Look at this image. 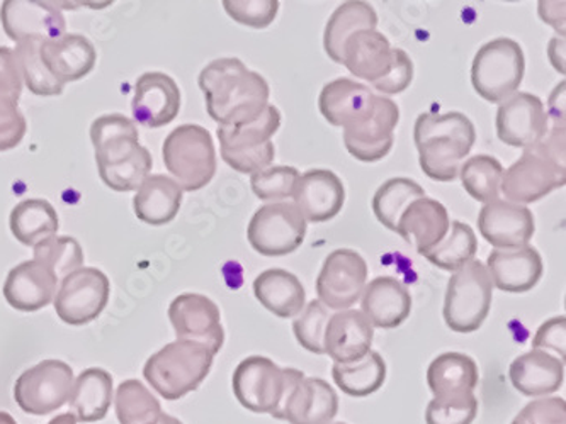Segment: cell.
I'll return each instance as SVG.
<instances>
[{
  "mask_svg": "<svg viewBox=\"0 0 566 424\" xmlns=\"http://www.w3.org/2000/svg\"><path fill=\"white\" fill-rule=\"evenodd\" d=\"M198 85L218 126L237 128L255 121L269 106L271 88L239 59H218L201 70Z\"/></svg>",
  "mask_w": 566,
  "mask_h": 424,
  "instance_id": "6da1fadb",
  "label": "cell"
},
{
  "mask_svg": "<svg viewBox=\"0 0 566 424\" xmlns=\"http://www.w3.org/2000/svg\"><path fill=\"white\" fill-rule=\"evenodd\" d=\"M101 180L115 192L138 191L150 176L154 160L140 145L137 125L123 114L97 117L91 126Z\"/></svg>",
  "mask_w": 566,
  "mask_h": 424,
  "instance_id": "7a4b0ae2",
  "label": "cell"
},
{
  "mask_svg": "<svg viewBox=\"0 0 566 424\" xmlns=\"http://www.w3.org/2000/svg\"><path fill=\"white\" fill-rule=\"evenodd\" d=\"M413 141L422 172L436 182H452L476 144V129L463 113H426L417 117Z\"/></svg>",
  "mask_w": 566,
  "mask_h": 424,
  "instance_id": "3957f363",
  "label": "cell"
},
{
  "mask_svg": "<svg viewBox=\"0 0 566 424\" xmlns=\"http://www.w3.org/2000/svg\"><path fill=\"white\" fill-rule=\"evenodd\" d=\"M213 360V353L205 344L176 340L147 360L144 377L158 395L179 401L207 381Z\"/></svg>",
  "mask_w": 566,
  "mask_h": 424,
  "instance_id": "277c9868",
  "label": "cell"
},
{
  "mask_svg": "<svg viewBox=\"0 0 566 424\" xmlns=\"http://www.w3.org/2000/svg\"><path fill=\"white\" fill-rule=\"evenodd\" d=\"M303 377L302 370L283 369L268 357H247L233 372V394L245 410L283 421L287 398Z\"/></svg>",
  "mask_w": 566,
  "mask_h": 424,
  "instance_id": "5b68a950",
  "label": "cell"
},
{
  "mask_svg": "<svg viewBox=\"0 0 566 424\" xmlns=\"http://www.w3.org/2000/svg\"><path fill=\"white\" fill-rule=\"evenodd\" d=\"M166 169L182 192H198L217 173V150L207 128L182 125L169 132L163 145Z\"/></svg>",
  "mask_w": 566,
  "mask_h": 424,
  "instance_id": "8992f818",
  "label": "cell"
},
{
  "mask_svg": "<svg viewBox=\"0 0 566 424\" xmlns=\"http://www.w3.org/2000/svg\"><path fill=\"white\" fill-rule=\"evenodd\" d=\"M526 74L523 46L511 38H496L483 44L471 65V84L482 99L504 103L514 96Z\"/></svg>",
  "mask_w": 566,
  "mask_h": 424,
  "instance_id": "52a82bcc",
  "label": "cell"
},
{
  "mask_svg": "<svg viewBox=\"0 0 566 424\" xmlns=\"http://www.w3.org/2000/svg\"><path fill=\"white\" fill-rule=\"evenodd\" d=\"M492 278L485 264L471 261L449 278L444 299V321L454 333H474L489 318L493 299Z\"/></svg>",
  "mask_w": 566,
  "mask_h": 424,
  "instance_id": "ba28073f",
  "label": "cell"
},
{
  "mask_svg": "<svg viewBox=\"0 0 566 424\" xmlns=\"http://www.w3.org/2000/svg\"><path fill=\"white\" fill-rule=\"evenodd\" d=\"M306 224L293 202H271L255 211L247 227V240L259 255L286 256L305 242Z\"/></svg>",
  "mask_w": 566,
  "mask_h": 424,
  "instance_id": "9c48e42d",
  "label": "cell"
},
{
  "mask_svg": "<svg viewBox=\"0 0 566 424\" xmlns=\"http://www.w3.org/2000/svg\"><path fill=\"white\" fill-rule=\"evenodd\" d=\"M74 381L69 363L43 360L19 375L14 384L15 403L27 414L46 416L69 403Z\"/></svg>",
  "mask_w": 566,
  "mask_h": 424,
  "instance_id": "30bf717a",
  "label": "cell"
},
{
  "mask_svg": "<svg viewBox=\"0 0 566 424\" xmlns=\"http://www.w3.org/2000/svg\"><path fill=\"white\" fill-rule=\"evenodd\" d=\"M109 296L107 275L99 268L81 267L60 282L53 304L65 325L84 326L103 315Z\"/></svg>",
  "mask_w": 566,
  "mask_h": 424,
  "instance_id": "8fae6325",
  "label": "cell"
},
{
  "mask_svg": "<svg viewBox=\"0 0 566 424\" xmlns=\"http://www.w3.org/2000/svg\"><path fill=\"white\" fill-rule=\"evenodd\" d=\"M368 274V264L356 250H335L316 278V296L331 311H346L360 300Z\"/></svg>",
  "mask_w": 566,
  "mask_h": 424,
  "instance_id": "7c38bea8",
  "label": "cell"
},
{
  "mask_svg": "<svg viewBox=\"0 0 566 424\" xmlns=\"http://www.w3.org/2000/svg\"><path fill=\"white\" fill-rule=\"evenodd\" d=\"M566 183L565 167L548 160L533 150H524L523 157L504 170L501 194L514 204H533L562 189Z\"/></svg>",
  "mask_w": 566,
  "mask_h": 424,
  "instance_id": "4fadbf2b",
  "label": "cell"
},
{
  "mask_svg": "<svg viewBox=\"0 0 566 424\" xmlns=\"http://www.w3.org/2000/svg\"><path fill=\"white\" fill-rule=\"evenodd\" d=\"M495 126L502 144L530 150L548 132V110L539 97L530 92H515L514 96L501 103Z\"/></svg>",
  "mask_w": 566,
  "mask_h": 424,
  "instance_id": "5bb4252c",
  "label": "cell"
},
{
  "mask_svg": "<svg viewBox=\"0 0 566 424\" xmlns=\"http://www.w3.org/2000/svg\"><path fill=\"white\" fill-rule=\"evenodd\" d=\"M169 319L177 340L195 341L210 348L213 356L224 343L221 312L210 297L202 294H180L169 306Z\"/></svg>",
  "mask_w": 566,
  "mask_h": 424,
  "instance_id": "9a60e30c",
  "label": "cell"
},
{
  "mask_svg": "<svg viewBox=\"0 0 566 424\" xmlns=\"http://www.w3.org/2000/svg\"><path fill=\"white\" fill-rule=\"evenodd\" d=\"M0 21L12 41H49L65 34L66 22L56 2L6 0Z\"/></svg>",
  "mask_w": 566,
  "mask_h": 424,
  "instance_id": "2e32d148",
  "label": "cell"
},
{
  "mask_svg": "<svg viewBox=\"0 0 566 424\" xmlns=\"http://www.w3.org/2000/svg\"><path fill=\"white\" fill-rule=\"evenodd\" d=\"M400 121V109L390 97L376 94L375 113L368 121L344 131V145L356 160L375 163L390 153L395 129Z\"/></svg>",
  "mask_w": 566,
  "mask_h": 424,
  "instance_id": "e0dca14e",
  "label": "cell"
},
{
  "mask_svg": "<svg viewBox=\"0 0 566 424\" xmlns=\"http://www.w3.org/2000/svg\"><path fill=\"white\" fill-rule=\"evenodd\" d=\"M376 94L368 85L340 77L328 82L318 97V109L325 121L344 131L368 121L375 113Z\"/></svg>",
  "mask_w": 566,
  "mask_h": 424,
  "instance_id": "ac0fdd59",
  "label": "cell"
},
{
  "mask_svg": "<svg viewBox=\"0 0 566 424\" xmlns=\"http://www.w3.org/2000/svg\"><path fill=\"white\" fill-rule=\"evenodd\" d=\"M479 230L493 248L514 250L530 245L536 223L526 205L496 199L480 211Z\"/></svg>",
  "mask_w": 566,
  "mask_h": 424,
  "instance_id": "d6986e66",
  "label": "cell"
},
{
  "mask_svg": "<svg viewBox=\"0 0 566 424\" xmlns=\"http://www.w3.org/2000/svg\"><path fill=\"white\" fill-rule=\"evenodd\" d=\"M180 104L179 85L164 72H147L135 84L132 110L138 125L151 129L170 125L179 116Z\"/></svg>",
  "mask_w": 566,
  "mask_h": 424,
  "instance_id": "ffe728a7",
  "label": "cell"
},
{
  "mask_svg": "<svg viewBox=\"0 0 566 424\" xmlns=\"http://www.w3.org/2000/svg\"><path fill=\"white\" fill-rule=\"evenodd\" d=\"M293 201L306 223H327L343 211L346 189L343 180L332 170H308L300 176Z\"/></svg>",
  "mask_w": 566,
  "mask_h": 424,
  "instance_id": "44dd1931",
  "label": "cell"
},
{
  "mask_svg": "<svg viewBox=\"0 0 566 424\" xmlns=\"http://www.w3.org/2000/svg\"><path fill=\"white\" fill-rule=\"evenodd\" d=\"M493 287L509 294H524L539 284L545 264L531 245L514 250H493L486 261Z\"/></svg>",
  "mask_w": 566,
  "mask_h": 424,
  "instance_id": "7402d4cb",
  "label": "cell"
},
{
  "mask_svg": "<svg viewBox=\"0 0 566 424\" xmlns=\"http://www.w3.org/2000/svg\"><path fill=\"white\" fill-rule=\"evenodd\" d=\"M60 280L46 265L38 261L22 262L9 272L4 297L15 311L36 312L55 299Z\"/></svg>",
  "mask_w": 566,
  "mask_h": 424,
  "instance_id": "603a6c76",
  "label": "cell"
},
{
  "mask_svg": "<svg viewBox=\"0 0 566 424\" xmlns=\"http://www.w3.org/2000/svg\"><path fill=\"white\" fill-rule=\"evenodd\" d=\"M373 338L375 328L363 312L356 309L335 312L325 329V356L343 365L359 362L371 351Z\"/></svg>",
  "mask_w": 566,
  "mask_h": 424,
  "instance_id": "cb8c5ba5",
  "label": "cell"
},
{
  "mask_svg": "<svg viewBox=\"0 0 566 424\" xmlns=\"http://www.w3.org/2000/svg\"><path fill=\"white\" fill-rule=\"evenodd\" d=\"M360 312L373 328L395 329L403 325L412 312L409 287L395 277H378L366 284L360 296Z\"/></svg>",
  "mask_w": 566,
  "mask_h": 424,
  "instance_id": "d4e9b609",
  "label": "cell"
},
{
  "mask_svg": "<svg viewBox=\"0 0 566 424\" xmlns=\"http://www.w3.org/2000/svg\"><path fill=\"white\" fill-rule=\"evenodd\" d=\"M40 56L50 74L63 85L87 77L97 62L96 46L82 34H63L43 41Z\"/></svg>",
  "mask_w": 566,
  "mask_h": 424,
  "instance_id": "484cf974",
  "label": "cell"
},
{
  "mask_svg": "<svg viewBox=\"0 0 566 424\" xmlns=\"http://www.w3.org/2000/svg\"><path fill=\"white\" fill-rule=\"evenodd\" d=\"M449 226L451 220L446 205L423 195L405 209L395 233L400 234L405 242L413 243L417 253L423 256L446 239Z\"/></svg>",
  "mask_w": 566,
  "mask_h": 424,
  "instance_id": "4316f807",
  "label": "cell"
},
{
  "mask_svg": "<svg viewBox=\"0 0 566 424\" xmlns=\"http://www.w3.org/2000/svg\"><path fill=\"white\" fill-rule=\"evenodd\" d=\"M509 379L526 398H549L563 388L565 362L548 351L531 350L511 363Z\"/></svg>",
  "mask_w": 566,
  "mask_h": 424,
  "instance_id": "83f0119b",
  "label": "cell"
},
{
  "mask_svg": "<svg viewBox=\"0 0 566 424\" xmlns=\"http://www.w3.org/2000/svg\"><path fill=\"white\" fill-rule=\"evenodd\" d=\"M338 413L337 392L318 377H303L287 398L283 421L290 424H332Z\"/></svg>",
  "mask_w": 566,
  "mask_h": 424,
  "instance_id": "f1b7e54d",
  "label": "cell"
},
{
  "mask_svg": "<svg viewBox=\"0 0 566 424\" xmlns=\"http://www.w3.org/2000/svg\"><path fill=\"white\" fill-rule=\"evenodd\" d=\"M394 59L390 41L378 30L357 31L344 46L343 65L359 81L375 84L388 74Z\"/></svg>",
  "mask_w": 566,
  "mask_h": 424,
  "instance_id": "f546056e",
  "label": "cell"
},
{
  "mask_svg": "<svg viewBox=\"0 0 566 424\" xmlns=\"http://www.w3.org/2000/svg\"><path fill=\"white\" fill-rule=\"evenodd\" d=\"M254 296L277 318H296L306 306V293L296 275L283 268H269L254 280Z\"/></svg>",
  "mask_w": 566,
  "mask_h": 424,
  "instance_id": "4dcf8cb0",
  "label": "cell"
},
{
  "mask_svg": "<svg viewBox=\"0 0 566 424\" xmlns=\"http://www.w3.org/2000/svg\"><path fill=\"white\" fill-rule=\"evenodd\" d=\"M182 189L169 176H148L133 198L138 220L150 226H164L176 220L182 205Z\"/></svg>",
  "mask_w": 566,
  "mask_h": 424,
  "instance_id": "1f68e13d",
  "label": "cell"
},
{
  "mask_svg": "<svg viewBox=\"0 0 566 424\" xmlns=\"http://www.w3.org/2000/svg\"><path fill=\"white\" fill-rule=\"evenodd\" d=\"M479 365L471 357L448 351L432 360L427 369V384L434 398L474 394L479 388Z\"/></svg>",
  "mask_w": 566,
  "mask_h": 424,
  "instance_id": "d6a6232c",
  "label": "cell"
},
{
  "mask_svg": "<svg viewBox=\"0 0 566 424\" xmlns=\"http://www.w3.org/2000/svg\"><path fill=\"white\" fill-rule=\"evenodd\" d=\"M113 398V375L99 367H91L75 379L69 404L78 423H97L109 413Z\"/></svg>",
  "mask_w": 566,
  "mask_h": 424,
  "instance_id": "836d02e7",
  "label": "cell"
},
{
  "mask_svg": "<svg viewBox=\"0 0 566 424\" xmlns=\"http://www.w3.org/2000/svg\"><path fill=\"white\" fill-rule=\"evenodd\" d=\"M378 14L375 8L363 0H349L332 12L324 33L325 53L338 65H343L344 46L357 31L376 30Z\"/></svg>",
  "mask_w": 566,
  "mask_h": 424,
  "instance_id": "e575fe53",
  "label": "cell"
},
{
  "mask_svg": "<svg viewBox=\"0 0 566 424\" xmlns=\"http://www.w3.org/2000/svg\"><path fill=\"white\" fill-rule=\"evenodd\" d=\"M11 233L21 245L36 246L55 236L60 227L55 208L44 199H27L11 211Z\"/></svg>",
  "mask_w": 566,
  "mask_h": 424,
  "instance_id": "d590c367",
  "label": "cell"
},
{
  "mask_svg": "<svg viewBox=\"0 0 566 424\" xmlns=\"http://www.w3.org/2000/svg\"><path fill=\"white\" fill-rule=\"evenodd\" d=\"M332 379L340 391L350 398H368L387 381V362L378 351H369L365 359L354 363H334Z\"/></svg>",
  "mask_w": 566,
  "mask_h": 424,
  "instance_id": "8d00e7d4",
  "label": "cell"
},
{
  "mask_svg": "<svg viewBox=\"0 0 566 424\" xmlns=\"http://www.w3.org/2000/svg\"><path fill=\"white\" fill-rule=\"evenodd\" d=\"M423 195H426V191L416 180L397 177V179L387 180L376 191L375 198H373V212L382 226L395 233L405 209Z\"/></svg>",
  "mask_w": 566,
  "mask_h": 424,
  "instance_id": "74e56055",
  "label": "cell"
},
{
  "mask_svg": "<svg viewBox=\"0 0 566 424\" xmlns=\"http://www.w3.org/2000/svg\"><path fill=\"white\" fill-rule=\"evenodd\" d=\"M461 183L464 191L474 199V201L489 202L501 199V183L504 177V167L501 161L490 155H476L463 161L460 170Z\"/></svg>",
  "mask_w": 566,
  "mask_h": 424,
  "instance_id": "f35d334b",
  "label": "cell"
},
{
  "mask_svg": "<svg viewBox=\"0 0 566 424\" xmlns=\"http://www.w3.org/2000/svg\"><path fill=\"white\" fill-rule=\"evenodd\" d=\"M476 252H479V242H476L474 231L468 224L454 221L449 226L446 239L423 256L430 264L436 265L441 271L454 274V272L474 261Z\"/></svg>",
  "mask_w": 566,
  "mask_h": 424,
  "instance_id": "ab89813d",
  "label": "cell"
},
{
  "mask_svg": "<svg viewBox=\"0 0 566 424\" xmlns=\"http://www.w3.org/2000/svg\"><path fill=\"white\" fill-rule=\"evenodd\" d=\"M115 407L119 424H157L164 414L158 399L137 379L119 384Z\"/></svg>",
  "mask_w": 566,
  "mask_h": 424,
  "instance_id": "60d3db41",
  "label": "cell"
},
{
  "mask_svg": "<svg viewBox=\"0 0 566 424\" xmlns=\"http://www.w3.org/2000/svg\"><path fill=\"white\" fill-rule=\"evenodd\" d=\"M281 113L276 106L269 104L264 113L249 123V125L237 126V128H224L218 126L217 135L220 139V148L227 150H251L273 141V136L280 131Z\"/></svg>",
  "mask_w": 566,
  "mask_h": 424,
  "instance_id": "b9f144b4",
  "label": "cell"
},
{
  "mask_svg": "<svg viewBox=\"0 0 566 424\" xmlns=\"http://www.w3.org/2000/svg\"><path fill=\"white\" fill-rule=\"evenodd\" d=\"M41 43L43 41H24V43L15 44L14 53L18 56L19 68H21L22 82L27 84L28 91L34 96H60L65 85L60 84L41 62Z\"/></svg>",
  "mask_w": 566,
  "mask_h": 424,
  "instance_id": "7bdbcfd3",
  "label": "cell"
},
{
  "mask_svg": "<svg viewBox=\"0 0 566 424\" xmlns=\"http://www.w3.org/2000/svg\"><path fill=\"white\" fill-rule=\"evenodd\" d=\"M34 261L46 265L62 282L66 275L84 267V250L72 236H52L33 248Z\"/></svg>",
  "mask_w": 566,
  "mask_h": 424,
  "instance_id": "ee69618b",
  "label": "cell"
},
{
  "mask_svg": "<svg viewBox=\"0 0 566 424\" xmlns=\"http://www.w3.org/2000/svg\"><path fill=\"white\" fill-rule=\"evenodd\" d=\"M332 311L321 300H312L293 321V333L300 347L313 356H325L324 337Z\"/></svg>",
  "mask_w": 566,
  "mask_h": 424,
  "instance_id": "f6af8a7d",
  "label": "cell"
},
{
  "mask_svg": "<svg viewBox=\"0 0 566 424\" xmlns=\"http://www.w3.org/2000/svg\"><path fill=\"white\" fill-rule=\"evenodd\" d=\"M22 84L14 50L0 46V121H14L22 116L19 110Z\"/></svg>",
  "mask_w": 566,
  "mask_h": 424,
  "instance_id": "bcb514c9",
  "label": "cell"
},
{
  "mask_svg": "<svg viewBox=\"0 0 566 424\" xmlns=\"http://www.w3.org/2000/svg\"><path fill=\"white\" fill-rule=\"evenodd\" d=\"M302 173L294 167H269L268 170L251 176L252 192L258 195L261 201L284 202L293 198L294 187L298 183Z\"/></svg>",
  "mask_w": 566,
  "mask_h": 424,
  "instance_id": "7dc6e473",
  "label": "cell"
},
{
  "mask_svg": "<svg viewBox=\"0 0 566 424\" xmlns=\"http://www.w3.org/2000/svg\"><path fill=\"white\" fill-rule=\"evenodd\" d=\"M479 416V398L474 394L434 398L426 410L427 424H471Z\"/></svg>",
  "mask_w": 566,
  "mask_h": 424,
  "instance_id": "c3c4849f",
  "label": "cell"
},
{
  "mask_svg": "<svg viewBox=\"0 0 566 424\" xmlns=\"http://www.w3.org/2000/svg\"><path fill=\"white\" fill-rule=\"evenodd\" d=\"M223 9L242 26L265 30L276 21L280 2L277 0H224Z\"/></svg>",
  "mask_w": 566,
  "mask_h": 424,
  "instance_id": "681fc988",
  "label": "cell"
},
{
  "mask_svg": "<svg viewBox=\"0 0 566 424\" xmlns=\"http://www.w3.org/2000/svg\"><path fill=\"white\" fill-rule=\"evenodd\" d=\"M221 158L224 163L229 165L230 169L245 176H254V173L268 170L273 167L274 158H276V147L273 141L262 145L259 148H251V150H227L220 148Z\"/></svg>",
  "mask_w": 566,
  "mask_h": 424,
  "instance_id": "f907efd6",
  "label": "cell"
},
{
  "mask_svg": "<svg viewBox=\"0 0 566 424\" xmlns=\"http://www.w3.org/2000/svg\"><path fill=\"white\" fill-rule=\"evenodd\" d=\"M413 81V63L410 56L400 49H394L391 66L385 77L373 84L379 96H398L407 91Z\"/></svg>",
  "mask_w": 566,
  "mask_h": 424,
  "instance_id": "816d5d0a",
  "label": "cell"
},
{
  "mask_svg": "<svg viewBox=\"0 0 566 424\" xmlns=\"http://www.w3.org/2000/svg\"><path fill=\"white\" fill-rule=\"evenodd\" d=\"M512 424H566V403L563 398H541L518 411Z\"/></svg>",
  "mask_w": 566,
  "mask_h": 424,
  "instance_id": "f5cc1de1",
  "label": "cell"
},
{
  "mask_svg": "<svg viewBox=\"0 0 566 424\" xmlns=\"http://www.w3.org/2000/svg\"><path fill=\"white\" fill-rule=\"evenodd\" d=\"M533 350L555 351L556 357L565 362L566 356V318L556 316L543 322L533 338Z\"/></svg>",
  "mask_w": 566,
  "mask_h": 424,
  "instance_id": "db71d44e",
  "label": "cell"
},
{
  "mask_svg": "<svg viewBox=\"0 0 566 424\" xmlns=\"http://www.w3.org/2000/svg\"><path fill=\"white\" fill-rule=\"evenodd\" d=\"M530 150L555 161L559 167H565V126L553 125L546 132L545 138L541 139L539 144L530 148Z\"/></svg>",
  "mask_w": 566,
  "mask_h": 424,
  "instance_id": "11a10c76",
  "label": "cell"
},
{
  "mask_svg": "<svg viewBox=\"0 0 566 424\" xmlns=\"http://www.w3.org/2000/svg\"><path fill=\"white\" fill-rule=\"evenodd\" d=\"M27 131L28 123L24 116L14 121H0V153L18 147Z\"/></svg>",
  "mask_w": 566,
  "mask_h": 424,
  "instance_id": "9f6ffc18",
  "label": "cell"
},
{
  "mask_svg": "<svg viewBox=\"0 0 566 424\" xmlns=\"http://www.w3.org/2000/svg\"><path fill=\"white\" fill-rule=\"evenodd\" d=\"M539 18L565 38V2H539Z\"/></svg>",
  "mask_w": 566,
  "mask_h": 424,
  "instance_id": "6f0895ef",
  "label": "cell"
},
{
  "mask_svg": "<svg viewBox=\"0 0 566 424\" xmlns=\"http://www.w3.org/2000/svg\"><path fill=\"white\" fill-rule=\"evenodd\" d=\"M548 117L553 125L565 126V82H562L549 97Z\"/></svg>",
  "mask_w": 566,
  "mask_h": 424,
  "instance_id": "680465c9",
  "label": "cell"
},
{
  "mask_svg": "<svg viewBox=\"0 0 566 424\" xmlns=\"http://www.w3.org/2000/svg\"><path fill=\"white\" fill-rule=\"evenodd\" d=\"M548 56L556 72L565 75V38H553L548 46Z\"/></svg>",
  "mask_w": 566,
  "mask_h": 424,
  "instance_id": "91938a15",
  "label": "cell"
},
{
  "mask_svg": "<svg viewBox=\"0 0 566 424\" xmlns=\"http://www.w3.org/2000/svg\"><path fill=\"white\" fill-rule=\"evenodd\" d=\"M77 417H75L74 413H65L59 414V416L53 417L49 424H77Z\"/></svg>",
  "mask_w": 566,
  "mask_h": 424,
  "instance_id": "94428289",
  "label": "cell"
},
{
  "mask_svg": "<svg viewBox=\"0 0 566 424\" xmlns=\"http://www.w3.org/2000/svg\"><path fill=\"white\" fill-rule=\"evenodd\" d=\"M157 424H185L182 421L177 420V417L169 416V414L164 413L160 416V420L157 421Z\"/></svg>",
  "mask_w": 566,
  "mask_h": 424,
  "instance_id": "6125c7cd",
  "label": "cell"
},
{
  "mask_svg": "<svg viewBox=\"0 0 566 424\" xmlns=\"http://www.w3.org/2000/svg\"><path fill=\"white\" fill-rule=\"evenodd\" d=\"M0 424H18L15 423L14 417L11 414L6 413V411H0Z\"/></svg>",
  "mask_w": 566,
  "mask_h": 424,
  "instance_id": "be15d7a7",
  "label": "cell"
},
{
  "mask_svg": "<svg viewBox=\"0 0 566 424\" xmlns=\"http://www.w3.org/2000/svg\"><path fill=\"white\" fill-rule=\"evenodd\" d=\"M332 424H346V423H332Z\"/></svg>",
  "mask_w": 566,
  "mask_h": 424,
  "instance_id": "e7e4bbea",
  "label": "cell"
}]
</instances>
